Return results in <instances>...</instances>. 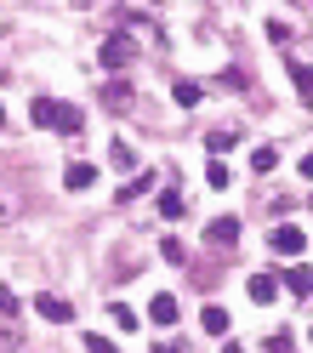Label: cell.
<instances>
[{"instance_id": "cell-17", "label": "cell", "mask_w": 313, "mask_h": 353, "mask_svg": "<svg viewBox=\"0 0 313 353\" xmlns=\"http://www.w3.org/2000/svg\"><path fill=\"white\" fill-rule=\"evenodd\" d=\"M279 165V148H256L251 154V171H274Z\"/></svg>"}, {"instance_id": "cell-4", "label": "cell", "mask_w": 313, "mask_h": 353, "mask_svg": "<svg viewBox=\"0 0 313 353\" xmlns=\"http://www.w3.org/2000/svg\"><path fill=\"white\" fill-rule=\"evenodd\" d=\"M103 108H108V114H131V108H137V92H131L125 80H108V92H103Z\"/></svg>"}, {"instance_id": "cell-2", "label": "cell", "mask_w": 313, "mask_h": 353, "mask_svg": "<svg viewBox=\"0 0 313 353\" xmlns=\"http://www.w3.org/2000/svg\"><path fill=\"white\" fill-rule=\"evenodd\" d=\"M131 63H137V40H131V34H108L103 40V69L120 74V69H131Z\"/></svg>"}, {"instance_id": "cell-19", "label": "cell", "mask_w": 313, "mask_h": 353, "mask_svg": "<svg viewBox=\"0 0 313 353\" xmlns=\"http://www.w3.org/2000/svg\"><path fill=\"white\" fill-rule=\"evenodd\" d=\"M6 223H17V194L0 188V228H6Z\"/></svg>"}, {"instance_id": "cell-15", "label": "cell", "mask_w": 313, "mask_h": 353, "mask_svg": "<svg viewBox=\"0 0 313 353\" xmlns=\"http://www.w3.org/2000/svg\"><path fill=\"white\" fill-rule=\"evenodd\" d=\"M183 211H188V200H183V194H160V216H171V223H176Z\"/></svg>"}, {"instance_id": "cell-23", "label": "cell", "mask_w": 313, "mask_h": 353, "mask_svg": "<svg viewBox=\"0 0 313 353\" xmlns=\"http://www.w3.org/2000/svg\"><path fill=\"white\" fill-rule=\"evenodd\" d=\"M0 314H6V319L17 314V296H12V285H0Z\"/></svg>"}, {"instance_id": "cell-8", "label": "cell", "mask_w": 313, "mask_h": 353, "mask_svg": "<svg viewBox=\"0 0 313 353\" xmlns=\"http://www.w3.org/2000/svg\"><path fill=\"white\" fill-rule=\"evenodd\" d=\"M290 80H296V92H302V103L313 108V63H302V57H290Z\"/></svg>"}, {"instance_id": "cell-30", "label": "cell", "mask_w": 313, "mask_h": 353, "mask_svg": "<svg viewBox=\"0 0 313 353\" xmlns=\"http://www.w3.org/2000/svg\"><path fill=\"white\" fill-rule=\"evenodd\" d=\"M307 336H313V330H307Z\"/></svg>"}, {"instance_id": "cell-13", "label": "cell", "mask_w": 313, "mask_h": 353, "mask_svg": "<svg viewBox=\"0 0 313 353\" xmlns=\"http://www.w3.org/2000/svg\"><path fill=\"white\" fill-rule=\"evenodd\" d=\"M108 160H114V171H137V148H131V143H114V148H108Z\"/></svg>"}, {"instance_id": "cell-24", "label": "cell", "mask_w": 313, "mask_h": 353, "mask_svg": "<svg viewBox=\"0 0 313 353\" xmlns=\"http://www.w3.org/2000/svg\"><path fill=\"white\" fill-rule=\"evenodd\" d=\"M85 347H92V353H120V347L108 342V336H85Z\"/></svg>"}, {"instance_id": "cell-25", "label": "cell", "mask_w": 313, "mask_h": 353, "mask_svg": "<svg viewBox=\"0 0 313 353\" xmlns=\"http://www.w3.org/2000/svg\"><path fill=\"white\" fill-rule=\"evenodd\" d=\"M267 353H296V347H290V336H267Z\"/></svg>"}, {"instance_id": "cell-10", "label": "cell", "mask_w": 313, "mask_h": 353, "mask_svg": "<svg viewBox=\"0 0 313 353\" xmlns=\"http://www.w3.org/2000/svg\"><path fill=\"white\" fill-rule=\"evenodd\" d=\"M171 97H176V108H199L205 85H194V80H176V85H171Z\"/></svg>"}, {"instance_id": "cell-1", "label": "cell", "mask_w": 313, "mask_h": 353, "mask_svg": "<svg viewBox=\"0 0 313 353\" xmlns=\"http://www.w3.org/2000/svg\"><path fill=\"white\" fill-rule=\"evenodd\" d=\"M29 114H34V125H46V131H63V137H80V108L74 103H52V97H40L34 108H29Z\"/></svg>"}, {"instance_id": "cell-27", "label": "cell", "mask_w": 313, "mask_h": 353, "mask_svg": "<svg viewBox=\"0 0 313 353\" xmlns=\"http://www.w3.org/2000/svg\"><path fill=\"white\" fill-rule=\"evenodd\" d=\"M154 353H183V347H176V342H165V347H154Z\"/></svg>"}, {"instance_id": "cell-14", "label": "cell", "mask_w": 313, "mask_h": 353, "mask_svg": "<svg viewBox=\"0 0 313 353\" xmlns=\"http://www.w3.org/2000/svg\"><path fill=\"white\" fill-rule=\"evenodd\" d=\"M199 325H205V330H211V336H222V330H228V314H222V307L211 302V307H205V314H199Z\"/></svg>"}, {"instance_id": "cell-16", "label": "cell", "mask_w": 313, "mask_h": 353, "mask_svg": "<svg viewBox=\"0 0 313 353\" xmlns=\"http://www.w3.org/2000/svg\"><path fill=\"white\" fill-rule=\"evenodd\" d=\"M148 183H154V176H148V171H143V176H131V183H125V188L114 194V200H137V194H148Z\"/></svg>"}, {"instance_id": "cell-29", "label": "cell", "mask_w": 313, "mask_h": 353, "mask_svg": "<svg viewBox=\"0 0 313 353\" xmlns=\"http://www.w3.org/2000/svg\"><path fill=\"white\" fill-rule=\"evenodd\" d=\"M0 125H6V108H0Z\"/></svg>"}, {"instance_id": "cell-18", "label": "cell", "mask_w": 313, "mask_h": 353, "mask_svg": "<svg viewBox=\"0 0 313 353\" xmlns=\"http://www.w3.org/2000/svg\"><path fill=\"white\" fill-rule=\"evenodd\" d=\"M108 314H114V325H120V330H137V314H131L125 302H108Z\"/></svg>"}, {"instance_id": "cell-11", "label": "cell", "mask_w": 313, "mask_h": 353, "mask_svg": "<svg viewBox=\"0 0 313 353\" xmlns=\"http://www.w3.org/2000/svg\"><path fill=\"white\" fill-rule=\"evenodd\" d=\"M63 183H69V188H92V183H97V165H85V160H74L69 171H63Z\"/></svg>"}, {"instance_id": "cell-7", "label": "cell", "mask_w": 313, "mask_h": 353, "mask_svg": "<svg viewBox=\"0 0 313 353\" xmlns=\"http://www.w3.org/2000/svg\"><path fill=\"white\" fill-rule=\"evenodd\" d=\"M245 291H251V302H274L279 296V279L274 274H251V279H245Z\"/></svg>"}, {"instance_id": "cell-21", "label": "cell", "mask_w": 313, "mask_h": 353, "mask_svg": "<svg viewBox=\"0 0 313 353\" xmlns=\"http://www.w3.org/2000/svg\"><path fill=\"white\" fill-rule=\"evenodd\" d=\"M160 251H165V262H188V251H183V239H160Z\"/></svg>"}, {"instance_id": "cell-20", "label": "cell", "mask_w": 313, "mask_h": 353, "mask_svg": "<svg viewBox=\"0 0 313 353\" xmlns=\"http://www.w3.org/2000/svg\"><path fill=\"white\" fill-rule=\"evenodd\" d=\"M205 183H211V188H228V165L211 160V165H205Z\"/></svg>"}, {"instance_id": "cell-5", "label": "cell", "mask_w": 313, "mask_h": 353, "mask_svg": "<svg viewBox=\"0 0 313 353\" xmlns=\"http://www.w3.org/2000/svg\"><path fill=\"white\" fill-rule=\"evenodd\" d=\"M34 314H40V319H52V325H69V319H74V307L63 302V296H52V291H40V296H34Z\"/></svg>"}, {"instance_id": "cell-22", "label": "cell", "mask_w": 313, "mask_h": 353, "mask_svg": "<svg viewBox=\"0 0 313 353\" xmlns=\"http://www.w3.org/2000/svg\"><path fill=\"white\" fill-rule=\"evenodd\" d=\"M205 148H211V154H222V148H234V131H211V137H205Z\"/></svg>"}, {"instance_id": "cell-3", "label": "cell", "mask_w": 313, "mask_h": 353, "mask_svg": "<svg viewBox=\"0 0 313 353\" xmlns=\"http://www.w3.org/2000/svg\"><path fill=\"white\" fill-rule=\"evenodd\" d=\"M267 245H274L279 256H302V251H307V234H302V228H290V223H279L274 234H267Z\"/></svg>"}, {"instance_id": "cell-12", "label": "cell", "mask_w": 313, "mask_h": 353, "mask_svg": "<svg viewBox=\"0 0 313 353\" xmlns=\"http://www.w3.org/2000/svg\"><path fill=\"white\" fill-rule=\"evenodd\" d=\"M205 234L216 239V245H234V239H239V223H234V216H216V223H211Z\"/></svg>"}, {"instance_id": "cell-26", "label": "cell", "mask_w": 313, "mask_h": 353, "mask_svg": "<svg viewBox=\"0 0 313 353\" xmlns=\"http://www.w3.org/2000/svg\"><path fill=\"white\" fill-rule=\"evenodd\" d=\"M302 176H307V183H313V154H302Z\"/></svg>"}, {"instance_id": "cell-9", "label": "cell", "mask_w": 313, "mask_h": 353, "mask_svg": "<svg viewBox=\"0 0 313 353\" xmlns=\"http://www.w3.org/2000/svg\"><path fill=\"white\" fill-rule=\"evenodd\" d=\"M148 319H154V325H176V296H171V291H160V296L148 302Z\"/></svg>"}, {"instance_id": "cell-28", "label": "cell", "mask_w": 313, "mask_h": 353, "mask_svg": "<svg viewBox=\"0 0 313 353\" xmlns=\"http://www.w3.org/2000/svg\"><path fill=\"white\" fill-rule=\"evenodd\" d=\"M222 353H245V347H239V342H228V347H222Z\"/></svg>"}, {"instance_id": "cell-6", "label": "cell", "mask_w": 313, "mask_h": 353, "mask_svg": "<svg viewBox=\"0 0 313 353\" xmlns=\"http://www.w3.org/2000/svg\"><path fill=\"white\" fill-rule=\"evenodd\" d=\"M279 285H285V291L296 296V302H307V296H313V268H307V262H296V268H290Z\"/></svg>"}]
</instances>
